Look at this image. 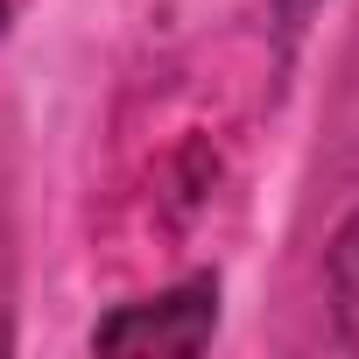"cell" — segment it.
<instances>
[{
  "label": "cell",
  "mask_w": 359,
  "mask_h": 359,
  "mask_svg": "<svg viewBox=\"0 0 359 359\" xmlns=\"http://www.w3.org/2000/svg\"><path fill=\"white\" fill-rule=\"evenodd\" d=\"M219 331V275H191L162 296H141V303H120L92 324V352H113V359H184V352H205Z\"/></svg>",
  "instance_id": "cell-1"
},
{
  "label": "cell",
  "mask_w": 359,
  "mask_h": 359,
  "mask_svg": "<svg viewBox=\"0 0 359 359\" xmlns=\"http://www.w3.org/2000/svg\"><path fill=\"white\" fill-rule=\"evenodd\" d=\"M324 282H331V324H338V338L359 352V212L331 233V247H324Z\"/></svg>",
  "instance_id": "cell-2"
},
{
  "label": "cell",
  "mask_w": 359,
  "mask_h": 359,
  "mask_svg": "<svg viewBox=\"0 0 359 359\" xmlns=\"http://www.w3.org/2000/svg\"><path fill=\"white\" fill-rule=\"evenodd\" d=\"M310 8H317V0H275V22H282V36H296V29L310 22Z\"/></svg>",
  "instance_id": "cell-3"
},
{
  "label": "cell",
  "mask_w": 359,
  "mask_h": 359,
  "mask_svg": "<svg viewBox=\"0 0 359 359\" xmlns=\"http://www.w3.org/2000/svg\"><path fill=\"white\" fill-rule=\"evenodd\" d=\"M8 345H15V331H8V324H0V352H8Z\"/></svg>",
  "instance_id": "cell-4"
}]
</instances>
